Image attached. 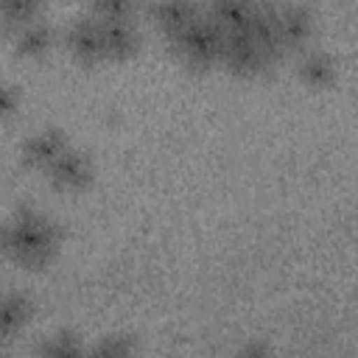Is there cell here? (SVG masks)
Returning a JSON list of instances; mask_svg holds the SVG:
<instances>
[{
    "instance_id": "13",
    "label": "cell",
    "mask_w": 358,
    "mask_h": 358,
    "mask_svg": "<svg viewBox=\"0 0 358 358\" xmlns=\"http://www.w3.org/2000/svg\"><path fill=\"white\" fill-rule=\"evenodd\" d=\"M11 39H14V50L25 59H36L42 53H48V48L53 45V31L48 22H42L39 17L20 25L17 31H11Z\"/></svg>"
},
{
    "instance_id": "16",
    "label": "cell",
    "mask_w": 358,
    "mask_h": 358,
    "mask_svg": "<svg viewBox=\"0 0 358 358\" xmlns=\"http://www.w3.org/2000/svg\"><path fill=\"white\" fill-rule=\"evenodd\" d=\"M39 17V3L34 0H0V20L8 31H17L20 25Z\"/></svg>"
},
{
    "instance_id": "9",
    "label": "cell",
    "mask_w": 358,
    "mask_h": 358,
    "mask_svg": "<svg viewBox=\"0 0 358 358\" xmlns=\"http://www.w3.org/2000/svg\"><path fill=\"white\" fill-rule=\"evenodd\" d=\"M95 17V14H92ZM101 22V36H103V56L106 59H129L137 45L140 34L134 20H98Z\"/></svg>"
},
{
    "instance_id": "21",
    "label": "cell",
    "mask_w": 358,
    "mask_h": 358,
    "mask_svg": "<svg viewBox=\"0 0 358 358\" xmlns=\"http://www.w3.org/2000/svg\"><path fill=\"white\" fill-rule=\"evenodd\" d=\"M0 358H6V352H3V350H0Z\"/></svg>"
},
{
    "instance_id": "14",
    "label": "cell",
    "mask_w": 358,
    "mask_h": 358,
    "mask_svg": "<svg viewBox=\"0 0 358 358\" xmlns=\"http://www.w3.org/2000/svg\"><path fill=\"white\" fill-rule=\"evenodd\" d=\"M196 17H199V8L193 3H159V6H154V20L165 31L168 39L179 36Z\"/></svg>"
},
{
    "instance_id": "17",
    "label": "cell",
    "mask_w": 358,
    "mask_h": 358,
    "mask_svg": "<svg viewBox=\"0 0 358 358\" xmlns=\"http://www.w3.org/2000/svg\"><path fill=\"white\" fill-rule=\"evenodd\" d=\"M87 358H137V350L129 336H106L87 350Z\"/></svg>"
},
{
    "instance_id": "6",
    "label": "cell",
    "mask_w": 358,
    "mask_h": 358,
    "mask_svg": "<svg viewBox=\"0 0 358 358\" xmlns=\"http://www.w3.org/2000/svg\"><path fill=\"white\" fill-rule=\"evenodd\" d=\"M67 148H70V143H67L64 131L56 129V126H48V129L34 131V134L25 140L20 157H22V162H25L28 168H42V171H48V165H50L59 154H64Z\"/></svg>"
},
{
    "instance_id": "5",
    "label": "cell",
    "mask_w": 358,
    "mask_h": 358,
    "mask_svg": "<svg viewBox=\"0 0 358 358\" xmlns=\"http://www.w3.org/2000/svg\"><path fill=\"white\" fill-rule=\"evenodd\" d=\"M277 31L282 50H305L313 39V14L305 6H285L277 8Z\"/></svg>"
},
{
    "instance_id": "3",
    "label": "cell",
    "mask_w": 358,
    "mask_h": 358,
    "mask_svg": "<svg viewBox=\"0 0 358 358\" xmlns=\"http://www.w3.org/2000/svg\"><path fill=\"white\" fill-rule=\"evenodd\" d=\"M48 179L56 190H81L90 185L92 179V165L87 159L84 151H76V148H67L64 154H59L50 165H48Z\"/></svg>"
},
{
    "instance_id": "4",
    "label": "cell",
    "mask_w": 358,
    "mask_h": 358,
    "mask_svg": "<svg viewBox=\"0 0 358 358\" xmlns=\"http://www.w3.org/2000/svg\"><path fill=\"white\" fill-rule=\"evenodd\" d=\"M221 62L238 73V76H255L263 67H268L266 56L260 53V48L255 45L252 34H235V36H224V48H221Z\"/></svg>"
},
{
    "instance_id": "11",
    "label": "cell",
    "mask_w": 358,
    "mask_h": 358,
    "mask_svg": "<svg viewBox=\"0 0 358 358\" xmlns=\"http://www.w3.org/2000/svg\"><path fill=\"white\" fill-rule=\"evenodd\" d=\"M252 39H255V45L260 48V53L266 56L268 64L285 53L282 42H280V31H277V8L257 6L255 22H252Z\"/></svg>"
},
{
    "instance_id": "7",
    "label": "cell",
    "mask_w": 358,
    "mask_h": 358,
    "mask_svg": "<svg viewBox=\"0 0 358 358\" xmlns=\"http://www.w3.org/2000/svg\"><path fill=\"white\" fill-rule=\"evenodd\" d=\"M67 48L73 50L76 59L81 62H101L103 56V36H101V22L92 14L76 17L67 28Z\"/></svg>"
},
{
    "instance_id": "15",
    "label": "cell",
    "mask_w": 358,
    "mask_h": 358,
    "mask_svg": "<svg viewBox=\"0 0 358 358\" xmlns=\"http://www.w3.org/2000/svg\"><path fill=\"white\" fill-rule=\"evenodd\" d=\"M39 358H87V350H84V344L76 333L59 330V333H53L42 341Z\"/></svg>"
},
{
    "instance_id": "2",
    "label": "cell",
    "mask_w": 358,
    "mask_h": 358,
    "mask_svg": "<svg viewBox=\"0 0 358 358\" xmlns=\"http://www.w3.org/2000/svg\"><path fill=\"white\" fill-rule=\"evenodd\" d=\"M176 53L185 59V64L190 67H210L215 62H221V48H224V34L218 31V25L207 17V14H199L179 36L171 39Z\"/></svg>"
},
{
    "instance_id": "10",
    "label": "cell",
    "mask_w": 358,
    "mask_h": 358,
    "mask_svg": "<svg viewBox=\"0 0 358 358\" xmlns=\"http://www.w3.org/2000/svg\"><path fill=\"white\" fill-rule=\"evenodd\" d=\"M296 73H299V78L310 90H324V87H330L338 78V64H336V59L327 50H322V48H305L302 56H299Z\"/></svg>"
},
{
    "instance_id": "12",
    "label": "cell",
    "mask_w": 358,
    "mask_h": 358,
    "mask_svg": "<svg viewBox=\"0 0 358 358\" xmlns=\"http://www.w3.org/2000/svg\"><path fill=\"white\" fill-rule=\"evenodd\" d=\"M34 316V305L20 291L0 294V338H14Z\"/></svg>"
},
{
    "instance_id": "1",
    "label": "cell",
    "mask_w": 358,
    "mask_h": 358,
    "mask_svg": "<svg viewBox=\"0 0 358 358\" xmlns=\"http://www.w3.org/2000/svg\"><path fill=\"white\" fill-rule=\"evenodd\" d=\"M59 243H62L59 224L34 207L17 210L14 218L0 227V252L28 268H39L50 263L53 255L59 252Z\"/></svg>"
},
{
    "instance_id": "18",
    "label": "cell",
    "mask_w": 358,
    "mask_h": 358,
    "mask_svg": "<svg viewBox=\"0 0 358 358\" xmlns=\"http://www.w3.org/2000/svg\"><path fill=\"white\" fill-rule=\"evenodd\" d=\"M92 14L98 20H129L134 17V6L126 0H101L92 6Z\"/></svg>"
},
{
    "instance_id": "20",
    "label": "cell",
    "mask_w": 358,
    "mask_h": 358,
    "mask_svg": "<svg viewBox=\"0 0 358 358\" xmlns=\"http://www.w3.org/2000/svg\"><path fill=\"white\" fill-rule=\"evenodd\" d=\"M232 358H274L271 355V350L266 347V344H260V341H252V344H246V347H241Z\"/></svg>"
},
{
    "instance_id": "8",
    "label": "cell",
    "mask_w": 358,
    "mask_h": 358,
    "mask_svg": "<svg viewBox=\"0 0 358 358\" xmlns=\"http://www.w3.org/2000/svg\"><path fill=\"white\" fill-rule=\"evenodd\" d=\"M255 3H243V0H218L207 17L218 25V31L224 36H235V34H252V22H255Z\"/></svg>"
},
{
    "instance_id": "19",
    "label": "cell",
    "mask_w": 358,
    "mask_h": 358,
    "mask_svg": "<svg viewBox=\"0 0 358 358\" xmlns=\"http://www.w3.org/2000/svg\"><path fill=\"white\" fill-rule=\"evenodd\" d=\"M17 109H20V90L11 81L0 78V120L11 117Z\"/></svg>"
}]
</instances>
